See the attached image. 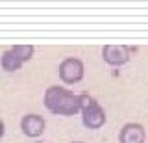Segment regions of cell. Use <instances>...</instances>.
I'll return each mask as SVG.
<instances>
[{
	"label": "cell",
	"instance_id": "obj_1",
	"mask_svg": "<svg viewBox=\"0 0 148 143\" xmlns=\"http://www.w3.org/2000/svg\"><path fill=\"white\" fill-rule=\"evenodd\" d=\"M45 106L58 115H74L80 112V95L61 86H50L45 91Z\"/></svg>",
	"mask_w": 148,
	"mask_h": 143
},
{
	"label": "cell",
	"instance_id": "obj_2",
	"mask_svg": "<svg viewBox=\"0 0 148 143\" xmlns=\"http://www.w3.org/2000/svg\"><path fill=\"white\" fill-rule=\"evenodd\" d=\"M80 112L82 121L87 128H100L106 123L104 108L89 95H80Z\"/></svg>",
	"mask_w": 148,
	"mask_h": 143
},
{
	"label": "cell",
	"instance_id": "obj_3",
	"mask_svg": "<svg viewBox=\"0 0 148 143\" xmlns=\"http://www.w3.org/2000/svg\"><path fill=\"white\" fill-rule=\"evenodd\" d=\"M59 76L65 84H76L83 78V63L78 58H65L59 65Z\"/></svg>",
	"mask_w": 148,
	"mask_h": 143
},
{
	"label": "cell",
	"instance_id": "obj_4",
	"mask_svg": "<svg viewBox=\"0 0 148 143\" xmlns=\"http://www.w3.org/2000/svg\"><path fill=\"white\" fill-rule=\"evenodd\" d=\"M45 128H46L45 119L37 113H28L21 121V130L24 132V136H28V137H39L41 134L45 132Z\"/></svg>",
	"mask_w": 148,
	"mask_h": 143
},
{
	"label": "cell",
	"instance_id": "obj_5",
	"mask_svg": "<svg viewBox=\"0 0 148 143\" xmlns=\"http://www.w3.org/2000/svg\"><path fill=\"white\" fill-rule=\"evenodd\" d=\"M102 56L109 65H124L130 59V48L124 45H106Z\"/></svg>",
	"mask_w": 148,
	"mask_h": 143
},
{
	"label": "cell",
	"instance_id": "obj_6",
	"mask_svg": "<svg viewBox=\"0 0 148 143\" xmlns=\"http://www.w3.org/2000/svg\"><path fill=\"white\" fill-rule=\"evenodd\" d=\"M120 143H145L146 140V132L145 126L139 123H128L122 126L120 130Z\"/></svg>",
	"mask_w": 148,
	"mask_h": 143
},
{
	"label": "cell",
	"instance_id": "obj_7",
	"mask_svg": "<svg viewBox=\"0 0 148 143\" xmlns=\"http://www.w3.org/2000/svg\"><path fill=\"white\" fill-rule=\"evenodd\" d=\"M0 63H2V69H4V71H8V73L18 71V69L22 67V61L11 52V48L6 50V52L2 54V58H0Z\"/></svg>",
	"mask_w": 148,
	"mask_h": 143
},
{
	"label": "cell",
	"instance_id": "obj_8",
	"mask_svg": "<svg viewBox=\"0 0 148 143\" xmlns=\"http://www.w3.org/2000/svg\"><path fill=\"white\" fill-rule=\"evenodd\" d=\"M34 47L32 45H15V47H11V52L15 54V56L21 59L22 63L24 61H30L32 58H34Z\"/></svg>",
	"mask_w": 148,
	"mask_h": 143
},
{
	"label": "cell",
	"instance_id": "obj_9",
	"mask_svg": "<svg viewBox=\"0 0 148 143\" xmlns=\"http://www.w3.org/2000/svg\"><path fill=\"white\" fill-rule=\"evenodd\" d=\"M2 136H4V123L0 121V137H2Z\"/></svg>",
	"mask_w": 148,
	"mask_h": 143
},
{
	"label": "cell",
	"instance_id": "obj_10",
	"mask_svg": "<svg viewBox=\"0 0 148 143\" xmlns=\"http://www.w3.org/2000/svg\"><path fill=\"white\" fill-rule=\"evenodd\" d=\"M72 143H83V141H72Z\"/></svg>",
	"mask_w": 148,
	"mask_h": 143
}]
</instances>
